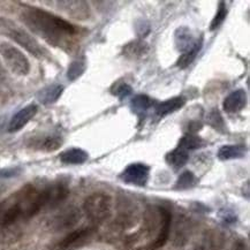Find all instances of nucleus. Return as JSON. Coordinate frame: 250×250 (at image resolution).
I'll use <instances>...</instances> for the list:
<instances>
[{"label": "nucleus", "instance_id": "nucleus-1", "mask_svg": "<svg viewBox=\"0 0 250 250\" xmlns=\"http://www.w3.org/2000/svg\"><path fill=\"white\" fill-rule=\"evenodd\" d=\"M21 19L33 33L40 35L54 46L67 45L78 33L76 27L65 19L37 7H25Z\"/></svg>", "mask_w": 250, "mask_h": 250}, {"label": "nucleus", "instance_id": "nucleus-2", "mask_svg": "<svg viewBox=\"0 0 250 250\" xmlns=\"http://www.w3.org/2000/svg\"><path fill=\"white\" fill-rule=\"evenodd\" d=\"M0 28L4 31L6 36H8L15 43H18L19 45L27 50L34 57L42 58L44 56L43 47L38 44V42L28 31H25L23 28L19 27L13 21H9L7 19H0Z\"/></svg>", "mask_w": 250, "mask_h": 250}, {"label": "nucleus", "instance_id": "nucleus-3", "mask_svg": "<svg viewBox=\"0 0 250 250\" xmlns=\"http://www.w3.org/2000/svg\"><path fill=\"white\" fill-rule=\"evenodd\" d=\"M83 210L92 223L101 224L110 218L112 212V198L105 193H94L85 198Z\"/></svg>", "mask_w": 250, "mask_h": 250}, {"label": "nucleus", "instance_id": "nucleus-4", "mask_svg": "<svg viewBox=\"0 0 250 250\" xmlns=\"http://www.w3.org/2000/svg\"><path fill=\"white\" fill-rule=\"evenodd\" d=\"M0 56L12 73L19 76H27L30 73V62L25 54L11 43L0 44Z\"/></svg>", "mask_w": 250, "mask_h": 250}, {"label": "nucleus", "instance_id": "nucleus-5", "mask_svg": "<svg viewBox=\"0 0 250 250\" xmlns=\"http://www.w3.org/2000/svg\"><path fill=\"white\" fill-rule=\"evenodd\" d=\"M149 173V166L142 164V163H134L124 169V172L120 174V179L126 184L143 187L148 182Z\"/></svg>", "mask_w": 250, "mask_h": 250}, {"label": "nucleus", "instance_id": "nucleus-6", "mask_svg": "<svg viewBox=\"0 0 250 250\" xmlns=\"http://www.w3.org/2000/svg\"><path fill=\"white\" fill-rule=\"evenodd\" d=\"M37 113V106L35 104H30L25 106L14 114L12 120L8 124V131L9 133H17L21 130L22 128L25 127L29 121H30Z\"/></svg>", "mask_w": 250, "mask_h": 250}, {"label": "nucleus", "instance_id": "nucleus-7", "mask_svg": "<svg viewBox=\"0 0 250 250\" xmlns=\"http://www.w3.org/2000/svg\"><path fill=\"white\" fill-rule=\"evenodd\" d=\"M60 9L66 12L69 17L78 20H86L90 18V8L85 1H57Z\"/></svg>", "mask_w": 250, "mask_h": 250}, {"label": "nucleus", "instance_id": "nucleus-8", "mask_svg": "<svg viewBox=\"0 0 250 250\" xmlns=\"http://www.w3.org/2000/svg\"><path fill=\"white\" fill-rule=\"evenodd\" d=\"M196 38L188 27H179L174 33V44L179 52L185 53L196 45Z\"/></svg>", "mask_w": 250, "mask_h": 250}, {"label": "nucleus", "instance_id": "nucleus-9", "mask_svg": "<svg viewBox=\"0 0 250 250\" xmlns=\"http://www.w3.org/2000/svg\"><path fill=\"white\" fill-rule=\"evenodd\" d=\"M247 105V94L245 90L239 89V90L233 91L225 98L223 103L224 111L226 113L234 114L241 112Z\"/></svg>", "mask_w": 250, "mask_h": 250}, {"label": "nucleus", "instance_id": "nucleus-10", "mask_svg": "<svg viewBox=\"0 0 250 250\" xmlns=\"http://www.w3.org/2000/svg\"><path fill=\"white\" fill-rule=\"evenodd\" d=\"M149 52V45L142 40L131 41L124 46V56L129 60H139L144 58Z\"/></svg>", "mask_w": 250, "mask_h": 250}, {"label": "nucleus", "instance_id": "nucleus-11", "mask_svg": "<svg viewBox=\"0 0 250 250\" xmlns=\"http://www.w3.org/2000/svg\"><path fill=\"white\" fill-rule=\"evenodd\" d=\"M186 105V99L182 96L169 98L167 101L159 103L156 106V114L159 117H166V115L174 113V112L181 110Z\"/></svg>", "mask_w": 250, "mask_h": 250}, {"label": "nucleus", "instance_id": "nucleus-12", "mask_svg": "<svg viewBox=\"0 0 250 250\" xmlns=\"http://www.w3.org/2000/svg\"><path fill=\"white\" fill-rule=\"evenodd\" d=\"M160 217H162V226H160V230L157 240L155 242V248H160L166 243L169 236V230H171V220L172 216L167 210L160 208L159 209Z\"/></svg>", "mask_w": 250, "mask_h": 250}, {"label": "nucleus", "instance_id": "nucleus-13", "mask_svg": "<svg viewBox=\"0 0 250 250\" xmlns=\"http://www.w3.org/2000/svg\"><path fill=\"white\" fill-rule=\"evenodd\" d=\"M247 153V146L245 144H232V146H224L218 150V158L223 162L230 159L243 158Z\"/></svg>", "mask_w": 250, "mask_h": 250}, {"label": "nucleus", "instance_id": "nucleus-14", "mask_svg": "<svg viewBox=\"0 0 250 250\" xmlns=\"http://www.w3.org/2000/svg\"><path fill=\"white\" fill-rule=\"evenodd\" d=\"M63 92V85L62 84H52L42 89L38 92L37 98L43 105H50L56 103L58 99L62 97Z\"/></svg>", "mask_w": 250, "mask_h": 250}, {"label": "nucleus", "instance_id": "nucleus-15", "mask_svg": "<svg viewBox=\"0 0 250 250\" xmlns=\"http://www.w3.org/2000/svg\"><path fill=\"white\" fill-rule=\"evenodd\" d=\"M89 158L88 152L80 148H72L63 151L60 155V160L63 164L68 165H81Z\"/></svg>", "mask_w": 250, "mask_h": 250}, {"label": "nucleus", "instance_id": "nucleus-16", "mask_svg": "<svg viewBox=\"0 0 250 250\" xmlns=\"http://www.w3.org/2000/svg\"><path fill=\"white\" fill-rule=\"evenodd\" d=\"M166 163L169 166L174 168H181L182 166H185L187 164V162L189 160V153L186 150L181 149V148H175L172 151H169L167 155L165 157Z\"/></svg>", "mask_w": 250, "mask_h": 250}, {"label": "nucleus", "instance_id": "nucleus-17", "mask_svg": "<svg viewBox=\"0 0 250 250\" xmlns=\"http://www.w3.org/2000/svg\"><path fill=\"white\" fill-rule=\"evenodd\" d=\"M202 45H203V38H200L197 41L196 45H195L193 49L187 51V52L181 53V56L179 57L178 62H176V67H179L180 69H186L187 67H189L195 62L196 59L197 54L200 53V51L202 49Z\"/></svg>", "mask_w": 250, "mask_h": 250}, {"label": "nucleus", "instance_id": "nucleus-18", "mask_svg": "<svg viewBox=\"0 0 250 250\" xmlns=\"http://www.w3.org/2000/svg\"><path fill=\"white\" fill-rule=\"evenodd\" d=\"M155 101L146 95H137L130 101V108L134 113L137 115H142L153 106Z\"/></svg>", "mask_w": 250, "mask_h": 250}, {"label": "nucleus", "instance_id": "nucleus-19", "mask_svg": "<svg viewBox=\"0 0 250 250\" xmlns=\"http://www.w3.org/2000/svg\"><path fill=\"white\" fill-rule=\"evenodd\" d=\"M56 227L57 229H68L74 226L80 220V212L76 209L66 210L65 212L56 217Z\"/></svg>", "mask_w": 250, "mask_h": 250}, {"label": "nucleus", "instance_id": "nucleus-20", "mask_svg": "<svg viewBox=\"0 0 250 250\" xmlns=\"http://www.w3.org/2000/svg\"><path fill=\"white\" fill-rule=\"evenodd\" d=\"M91 234V229H76L74 232H72L68 235L66 236L65 239L62 240V242L59 243V248L60 249H67L69 247L76 245V243L82 241L88 238L89 235Z\"/></svg>", "mask_w": 250, "mask_h": 250}, {"label": "nucleus", "instance_id": "nucleus-21", "mask_svg": "<svg viewBox=\"0 0 250 250\" xmlns=\"http://www.w3.org/2000/svg\"><path fill=\"white\" fill-rule=\"evenodd\" d=\"M205 141L196 134H186L179 142V148L189 151V150H197L203 148Z\"/></svg>", "mask_w": 250, "mask_h": 250}, {"label": "nucleus", "instance_id": "nucleus-22", "mask_svg": "<svg viewBox=\"0 0 250 250\" xmlns=\"http://www.w3.org/2000/svg\"><path fill=\"white\" fill-rule=\"evenodd\" d=\"M86 68V62L84 58L79 60H74L72 63H70L68 67V72H67V78L70 81H75L78 80L80 76H82L83 73L85 72Z\"/></svg>", "mask_w": 250, "mask_h": 250}, {"label": "nucleus", "instance_id": "nucleus-23", "mask_svg": "<svg viewBox=\"0 0 250 250\" xmlns=\"http://www.w3.org/2000/svg\"><path fill=\"white\" fill-rule=\"evenodd\" d=\"M226 17H227L226 4L224 1H220L219 4H218V11L216 13V15H214L213 20H212V22H211L210 30L214 31V30H217L218 28L222 27L224 21L226 20Z\"/></svg>", "mask_w": 250, "mask_h": 250}, {"label": "nucleus", "instance_id": "nucleus-24", "mask_svg": "<svg viewBox=\"0 0 250 250\" xmlns=\"http://www.w3.org/2000/svg\"><path fill=\"white\" fill-rule=\"evenodd\" d=\"M62 139L60 136H47L42 140L40 143V149L44 151H56L62 146Z\"/></svg>", "mask_w": 250, "mask_h": 250}, {"label": "nucleus", "instance_id": "nucleus-25", "mask_svg": "<svg viewBox=\"0 0 250 250\" xmlns=\"http://www.w3.org/2000/svg\"><path fill=\"white\" fill-rule=\"evenodd\" d=\"M195 184H196V176L193 174V172L186 171L179 176L175 188L188 189V188L194 187Z\"/></svg>", "mask_w": 250, "mask_h": 250}, {"label": "nucleus", "instance_id": "nucleus-26", "mask_svg": "<svg viewBox=\"0 0 250 250\" xmlns=\"http://www.w3.org/2000/svg\"><path fill=\"white\" fill-rule=\"evenodd\" d=\"M208 123L218 131H223L225 129V121H224L222 114L218 110H212L208 114Z\"/></svg>", "mask_w": 250, "mask_h": 250}, {"label": "nucleus", "instance_id": "nucleus-27", "mask_svg": "<svg viewBox=\"0 0 250 250\" xmlns=\"http://www.w3.org/2000/svg\"><path fill=\"white\" fill-rule=\"evenodd\" d=\"M131 92H133V89H131V86L129 84H127V83H118V84L112 89V94L117 96V97H119L120 99H124L128 97V96H130Z\"/></svg>", "mask_w": 250, "mask_h": 250}, {"label": "nucleus", "instance_id": "nucleus-28", "mask_svg": "<svg viewBox=\"0 0 250 250\" xmlns=\"http://www.w3.org/2000/svg\"><path fill=\"white\" fill-rule=\"evenodd\" d=\"M201 129H202V124L197 123V121H195V123H190L188 126V130H189L188 134H196Z\"/></svg>", "mask_w": 250, "mask_h": 250}, {"label": "nucleus", "instance_id": "nucleus-29", "mask_svg": "<svg viewBox=\"0 0 250 250\" xmlns=\"http://www.w3.org/2000/svg\"><path fill=\"white\" fill-rule=\"evenodd\" d=\"M17 169H4V171H1L0 173V176H12V175H15L17 174Z\"/></svg>", "mask_w": 250, "mask_h": 250}, {"label": "nucleus", "instance_id": "nucleus-30", "mask_svg": "<svg viewBox=\"0 0 250 250\" xmlns=\"http://www.w3.org/2000/svg\"><path fill=\"white\" fill-rule=\"evenodd\" d=\"M234 250H248V248H247V245L245 242L239 241L235 245V247H234Z\"/></svg>", "mask_w": 250, "mask_h": 250}, {"label": "nucleus", "instance_id": "nucleus-31", "mask_svg": "<svg viewBox=\"0 0 250 250\" xmlns=\"http://www.w3.org/2000/svg\"><path fill=\"white\" fill-rule=\"evenodd\" d=\"M2 76H4V68H2L1 63H0V79H1Z\"/></svg>", "mask_w": 250, "mask_h": 250}, {"label": "nucleus", "instance_id": "nucleus-32", "mask_svg": "<svg viewBox=\"0 0 250 250\" xmlns=\"http://www.w3.org/2000/svg\"><path fill=\"white\" fill-rule=\"evenodd\" d=\"M194 250H204L203 247H197V248H195Z\"/></svg>", "mask_w": 250, "mask_h": 250}]
</instances>
